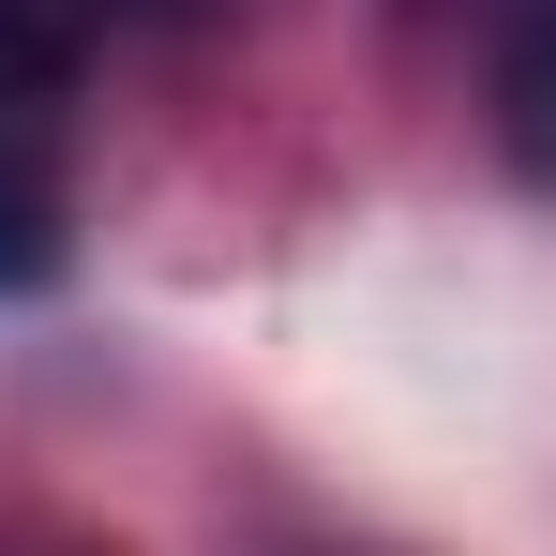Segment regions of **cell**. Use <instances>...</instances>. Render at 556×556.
<instances>
[{"label":"cell","instance_id":"cell-1","mask_svg":"<svg viewBox=\"0 0 556 556\" xmlns=\"http://www.w3.org/2000/svg\"><path fill=\"white\" fill-rule=\"evenodd\" d=\"M91 61V0H0V151H30Z\"/></svg>","mask_w":556,"mask_h":556},{"label":"cell","instance_id":"cell-3","mask_svg":"<svg viewBox=\"0 0 556 556\" xmlns=\"http://www.w3.org/2000/svg\"><path fill=\"white\" fill-rule=\"evenodd\" d=\"M30 286H61V195L30 151H0V301H30Z\"/></svg>","mask_w":556,"mask_h":556},{"label":"cell","instance_id":"cell-2","mask_svg":"<svg viewBox=\"0 0 556 556\" xmlns=\"http://www.w3.org/2000/svg\"><path fill=\"white\" fill-rule=\"evenodd\" d=\"M496 121H511V166L556 181V0H511L496 30Z\"/></svg>","mask_w":556,"mask_h":556}]
</instances>
